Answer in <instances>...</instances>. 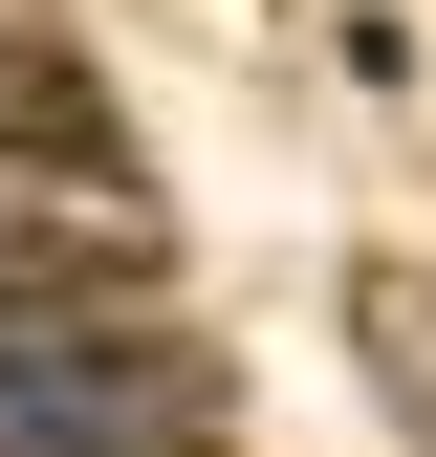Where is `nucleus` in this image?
Masks as SVG:
<instances>
[{
	"label": "nucleus",
	"mask_w": 436,
	"mask_h": 457,
	"mask_svg": "<svg viewBox=\"0 0 436 457\" xmlns=\"http://www.w3.org/2000/svg\"><path fill=\"white\" fill-rule=\"evenodd\" d=\"M175 436H197V370L153 327L0 305V457H175Z\"/></svg>",
	"instance_id": "obj_1"
}]
</instances>
